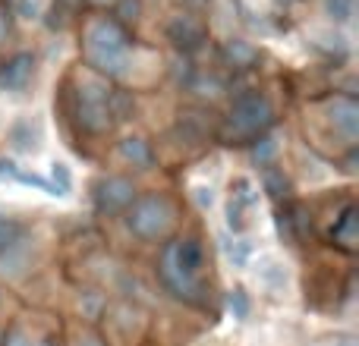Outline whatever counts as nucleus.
<instances>
[{"label": "nucleus", "instance_id": "6", "mask_svg": "<svg viewBox=\"0 0 359 346\" xmlns=\"http://www.w3.org/2000/svg\"><path fill=\"white\" fill-rule=\"evenodd\" d=\"M136 195V183L130 177H104L95 183V208H98V214L107 217L123 214Z\"/></svg>", "mask_w": 359, "mask_h": 346}, {"label": "nucleus", "instance_id": "4", "mask_svg": "<svg viewBox=\"0 0 359 346\" xmlns=\"http://www.w3.org/2000/svg\"><path fill=\"white\" fill-rule=\"evenodd\" d=\"M73 120L86 136H104L114 126V111H111V88L101 76H79L73 82Z\"/></svg>", "mask_w": 359, "mask_h": 346}, {"label": "nucleus", "instance_id": "13", "mask_svg": "<svg viewBox=\"0 0 359 346\" xmlns=\"http://www.w3.org/2000/svg\"><path fill=\"white\" fill-rule=\"evenodd\" d=\"M221 57L230 69H252L259 63V48L243 41V38H230V41H224Z\"/></svg>", "mask_w": 359, "mask_h": 346}, {"label": "nucleus", "instance_id": "19", "mask_svg": "<svg viewBox=\"0 0 359 346\" xmlns=\"http://www.w3.org/2000/svg\"><path fill=\"white\" fill-rule=\"evenodd\" d=\"M22 233H25L22 223L13 221V217H4V214H0V255H4L10 246H16V242L22 240Z\"/></svg>", "mask_w": 359, "mask_h": 346}, {"label": "nucleus", "instance_id": "14", "mask_svg": "<svg viewBox=\"0 0 359 346\" xmlns=\"http://www.w3.org/2000/svg\"><path fill=\"white\" fill-rule=\"evenodd\" d=\"M0 179H13V183H22V186H35V189L48 192V195H57L54 186H50V179L38 177V173L19 167L16 161H6V158H0Z\"/></svg>", "mask_w": 359, "mask_h": 346}, {"label": "nucleus", "instance_id": "21", "mask_svg": "<svg viewBox=\"0 0 359 346\" xmlns=\"http://www.w3.org/2000/svg\"><path fill=\"white\" fill-rule=\"evenodd\" d=\"M111 111H114V123H120V120L133 117L136 104H133V98L126 92H111Z\"/></svg>", "mask_w": 359, "mask_h": 346}, {"label": "nucleus", "instance_id": "27", "mask_svg": "<svg viewBox=\"0 0 359 346\" xmlns=\"http://www.w3.org/2000/svg\"><path fill=\"white\" fill-rule=\"evenodd\" d=\"M6 35H10V10L0 4V41H4Z\"/></svg>", "mask_w": 359, "mask_h": 346}, {"label": "nucleus", "instance_id": "11", "mask_svg": "<svg viewBox=\"0 0 359 346\" xmlns=\"http://www.w3.org/2000/svg\"><path fill=\"white\" fill-rule=\"evenodd\" d=\"M328 240H331V246H337L341 252H347V255L356 252V242H359V208L356 205H347V208L341 211V217H334V223H331V230H328Z\"/></svg>", "mask_w": 359, "mask_h": 346}, {"label": "nucleus", "instance_id": "23", "mask_svg": "<svg viewBox=\"0 0 359 346\" xmlns=\"http://www.w3.org/2000/svg\"><path fill=\"white\" fill-rule=\"evenodd\" d=\"M50 186H54L57 195H69L73 179H69V170L63 167V164H54V167H50Z\"/></svg>", "mask_w": 359, "mask_h": 346}, {"label": "nucleus", "instance_id": "25", "mask_svg": "<svg viewBox=\"0 0 359 346\" xmlns=\"http://www.w3.org/2000/svg\"><path fill=\"white\" fill-rule=\"evenodd\" d=\"M79 309L86 312V318H92V321H95V318H98V312L104 309V299L95 296V293H86V296L79 299Z\"/></svg>", "mask_w": 359, "mask_h": 346}, {"label": "nucleus", "instance_id": "9", "mask_svg": "<svg viewBox=\"0 0 359 346\" xmlns=\"http://www.w3.org/2000/svg\"><path fill=\"white\" fill-rule=\"evenodd\" d=\"M35 76V54L19 50L0 63V92H22Z\"/></svg>", "mask_w": 359, "mask_h": 346}, {"label": "nucleus", "instance_id": "20", "mask_svg": "<svg viewBox=\"0 0 359 346\" xmlns=\"http://www.w3.org/2000/svg\"><path fill=\"white\" fill-rule=\"evenodd\" d=\"M325 13H328L334 22L347 25L356 13V0H325Z\"/></svg>", "mask_w": 359, "mask_h": 346}, {"label": "nucleus", "instance_id": "8", "mask_svg": "<svg viewBox=\"0 0 359 346\" xmlns=\"http://www.w3.org/2000/svg\"><path fill=\"white\" fill-rule=\"evenodd\" d=\"M205 38H208V29H205V22L198 16H192V13H177V16H170L168 41L174 44L177 50L192 54V50H198L205 44Z\"/></svg>", "mask_w": 359, "mask_h": 346}, {"label": "nucleus", "instance_id": "18", "mask_svg": "<svg viewBox=\"0 0 359 346\" xmlns=\"http://www.w3.org/2000/svg\"><path fill=\"white\" fill-rule=\"evenodd\" d=\"M274 158H278V142H274L271 136H262L252 142V161L259 164V167H271Z\"/></svg>", "mask_w": 359, "mask_h": 346}, {"label": "nucleus", "instance_id": "29", "mask_svg": "<svg viewBox=\"0 0 359 346\" xmlns=\"http://www.w3.org/2000/svg\"><path fill=\"white\" fill-rule=\"evenodd\" d=\"M95 6H114V4H120V0H92Z\"/></svg>", "mask_w": 359, "mask_h": 346}, {"label": "nucleus", "instance_id": "7", "mask_svg": "<svg viewBox=\"0 0 359 346\" xmlns=\"http://www.w3.org/2000/svg\"><path fill=\"white\" fill-rule=\"evenodd\" d=\"M328 123L353 148L359 139V101L353 95H334L328 104Z\"/></svg>", "mask_w": 359, "mask_h": 346}, {"label": "nucleus", "instance_id": "17", "mask_svg": "<svg viewBox=\"0 0 359 346\" xmlns=\"http://www.w3.org/2000/svg\"><path fill=\"white\" fill-rule=\"evenodd\" d=\"M262 183H265V192L271 198H280V195L287 198V192H290V183H287L284 170H278L274 164H271V167H265V173H262Z\"/></svg>", "mask_w": 359, "mask_h": 346}, {"label": "nucleus", "instance_id": "2", "mask_svg": "<svg viewBox=\"0 0 359 346\" xmlns=\"http://www.w3.org/2000/svg\"><path fill=\"white\" fill-rule=\"evenodd\" d=\"M133 41L117 16H92L82 29V57L101 79H117L130 69Z\"/></svg>", "mask_w": 359, "mask_h": 346}, {"label": "nucleus", "instance_id": "22", "mask_svg": "<svg viewBox=\"0 0 359 346\" xmlns=\"http://www.w3.org/2000/svg\"><path fill=\"white\" fill-rule=\"evenodd\" d=\"M227 305H230V312H233V318H240V321H246V318H249V296H246V290H243V286H236V290L230 293Z\"/></svg>", "mask_w": 359, "mask_h": 346}, {"label": "nucleus", "instance_id": "16", "mask_svg": "<svg viewBox=\"0 0 359 346\" xmlns=\"http://www.w3.org/2000/svg\"><path fill=\"white\" fill-rule=\"evenodd\" d=\"M189 88L198 98H217V95H224V82L211 73H198L196 79H189Z\"/></svg>", "mask_w": 359, "mask_h": 346}, {"label": "nucleus", "instance_id": "1", "mask_svg": "<svg viewBox=\"0 0 359 346\" xmlns=\"http://www.w3.org/2000/svg\"><path fill=\"white\" fill-rule=\"evenodd\" d=\"M158 277L164 290L180 303L205 305L211 296L208 277H205V242L196 233L168 240L158 255Z\"/></svg>", "mask_w": 359, "mask_h": 346}, {"label": "nucleus", "instance_id": "24", "mask_svg": "<svg viewBox=\"0 0 359 346\" xmlns=\"http://www.w3.org/2000/svg\"><path fill=\"white\" fill-rule=\"evenodd\" d=\"M249 252H252V242H249V240H233V242H227V258L233 261L236 268L246 265Z\"/></svg>", "mask_w": 359, "mask_h": 346}, {"label": "nucleus", "instance_id": "5", "mask_svg": "<svg viewBox=\"0 0 359 346\" xmlns=\"http://www.w3.org/2000/svg\"><path fill=\"white\" fill-rule=\"evenodd\" d=\"M123 221H126V230L139 242H164L177 223V211L168 195L145 192V195L133 198V205L123 211Z\"/></svg>", "mask_w": 359, "mask_h": 346}, {"label": "nucleus", "instance_id": "10", "mask_svg": "<svg viewBox=\"0 0 359 346\" xmlns=\"http://www.w3.org/2000/svg\"><path fill=\"white\" fill-rule=\"evenodd\" d=\"M255 205V189L246 177L233 179L230 183V198H227V227L233 233H243L246 230V214L252 211Z\"/></svg>", "mask_w": 359, "mask_h": 346}, {"label": "nucleus", "instance_id": "12", "mask_svg": "<svg viewBox=\"0 0 359 346\" xmlns=\"http://www.w3.org/2000/svg\"><path fill=\"white\" fill-rule=\"evenodd\" d=\"M120 158L139 170H149L155 164V148L145 136H123L120 139Z\"/></svg>", "mask_w": 359, "mask_h": 346}, {"label": "nucleus", "instance_id": "30", "mask_svg": "<svg viewBox=\"0 0 359 346\" xmlns=\"http://www.w3.org/2000/svg\"><path fill=\"white\" fill-rule=\"evenodd\" d=\"M337 346H356L353 340H344V343H337Z\"/></svg>", "mask_w": 359, "mask_h": 346}, {"label": "nucleus", "instance_id": "26", "mask_svg": "<svg viewBox=\"0 0 359 346\" xmlns=\"http://www.w3.org/2000/svg\"><path fill=\"white\" fill-rule=\"evenodd\" d=\"M16 13L25 19H35L38 16V4L35 0H16Z\"/></svg>", "mask_w": 359, "mask_h": 346}, {"label": "nucleus", "instance_id": "3", "mask_svg": "<svg viewBox=\"0 0 359 346\" xmlns=\"http://www.w3.org/2000/svg\"><path fill=\"white\" fill-rule=\"evenodd\" d=\"M274 104L268 101V95L262 92H240L233 101H230V111L224 117L221 126V139H227L230 145L233 142H255L262 139L268 130L274 126Z\"/></svg>", "mask_w": 359, "mask_h": 346}, {"label": "nucleus", "instance_id": "15", "mask_svg": "<svg viewBox=\"0 0 359 346\" xmlns=\"http://www.w3.org/2000/svg\"><path fill=\"white\" fill-rule=\"evenodd\" d=\"M4 346H63V343H60V337H35L22 324H13L4 334Z\"/></svg>", "mask_w": 359, "mask_h": 346}, {"label": "nucleus", "instance_id": "28", "mask_svg": "<svg viewBox=\"0 0 359 346\" xmlns=\"http://www.w3.org/2000/svg\"><path fill=\"white\" fill-rule=\"evenodd\" d=\"M79 346H104V340L98 334H86V337H79Z\"/></svg>", "mask_w": 359, "mask_h": 346}]
</instances>
